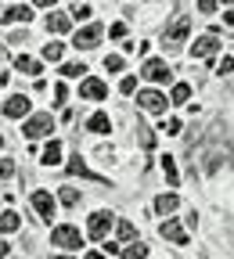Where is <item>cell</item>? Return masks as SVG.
I'll return each instance as SVG.
<instances>
[{
  "label": "cell",
  "mask_w": 234,
  "mask_h": 259,
  "mask_svg": "<svg viewBox=\"0 0 234 259\" xmlns=\"http://www.w3.org/2000/svg\"><path fill=\"white\" fill-rule=\"evenodd\" d=\"M112 223H115V216H112V212H94V216H90V223H87V234H90L94 241H105V238H108V231H112Z\"/></svg>",
  "instance_id": "cell-1"
},
{
  "label": "cell",
  "mask_w": 234,
  "mask_h": 259,
  "mask_svg": "<svg viewBox=\"0 0 234 259\" xmlns=\"http://www.w3.org/2000/svg\"><path fill=\"white\" fill-rule=\"evenodd\" d=\"M51 245H58V248H80L83 245V234L76 231V227H54V234H51Z\"/></svg>",
  "instance_id": "cell-2"
},
{
  "label": "cell",
  "mask_w": 234,
  "mask_h": 259,
  "mask_svg": "<svg viewBox=\"0 0 234 259\" xmlns=\"http://www.w3.org/2000/svg\"><path fill=\"white\" fill-rule=\"evenodd\" d=\"M137 105H141L144 112H151V115H162L170 101H166V94H159V90H141V94H137Z\"/></svg>",
  "instance_id": "cell-3"
},
{
  "label": "cell",
  "mask_w": 234,
  "mask_h": 259,
  "mask_svg": "<svg viewBox=\"0 0 234 259\" xmlns=\"http://www.w3.org/2000/svg\"><path fill=\"white\" fill-rule=\"evenodd\" d=\"M22 130H25V137H32V141H36V137H47L51 130H54V119H51L47 112H40V115H32V119H29Z\"/></svg>",
  "instance_id": "cell-4"
},
{
  "label": "cell",
  "mask_w": 234,
  "mask_h": 259,
  "mask_svg": "<svg viewBox=\"0 0 234 259\" xmlns=\"http://www.w3.org/2000/svg\"><path fill=\"white\" fill-rule=\"evenodd\" d=\"M141 76H144V79H151V83H170V76H173V72H170V65H166L162 58H148Z\"/></svg>",
  "instance_id": "cell-5"
},
{
  "label": "cell",
  "mask_w": 234,
  "mask_h": 259,
  "mask_svg": "<svg viewBox=\"0 0 234 259\" xmlns=\"http://www.w3.org/2000/svg\"><path fill=\"white\" fill-rule=\"evenodd\" d=\"M101 25H83L80 32H76V36H72V47L76 51H90V47H97V40H101Z\"/></svg>",
  "instance_id": "cell-6"
},
{
  "label": "cell",
  "mask_w": 234,
  "mask_h": 259,
  "mask_svg": "<svg viewBox=\"0 0 234 259\" xmlns=\"http://www.w3.org/2000/svg\"><path fill=\"white\" fill-rule=\"evenodd\" d=\"M187 29H191V18H187V15H180V18L170 25V32H166V47H170V51H173V47H180V44H184V36H187Z\"/></svg>",
  "instance_id": "cell-7"
},
{
  "label": "cell",
  "mask_w": 234,
  "mask_h": 259,
  "mask_svg": "<svg viewBox=\"0 0 234 259\" xmlns=\"http://www.w3.org/2000/svg\"><path fill=\"white\" fill-rule=\"evenodd\" d=\"M80 97H83V101H105V97H108V87H105L101 79H83V83H80Z\"/></svg>",
  "instance_id": "cell-8"
},
{
  "label": "cell",
  "mask_w": 234,
  "mask_h": 259,
  "mask_svg": "<svg viewBox=\"0 0 234 259\" xmlns=\"http://www.w3.org/2000/svg\"><path fill=\"white\" fill-rule=\"evenodd\" d=\"M4 115H8V119H22V115H29V97H25V94L8 97V101H4Z\"/></svg>",
  "instance_id": "cell-9"
},
{
  "label": "cell",
  "mask_w": 234,
  "mask_h": 259,
  "mask_svg": "<svg viewBox=\"0 0 234 259\" xmlns=\"http://www.w3.org/2000/svg\"><path fill=\"white\" fill-rule=\"evenodd\" d=\"M216 51H220V40L213 36V32H209V36H202V40H194V44H191V54H194V58H213Z\"/></svg>",
  "instance_id": "cell-10"
},
{
  "label": "cell",
  "mask_w": 234,
  "mask_h": 259,
  "mask_svg": "<svg viewBox=\"0 0 234 259\" xmlns=\"http://www.w3.org/2000/svg\"><path fill=\"white\" fill-rule=\"evenodd\" d=\"M32 209H36L44 220H51L54 216V198H51L47 191H36V194H32Z\"/></svg>",
  "instance_id": "cell-11"
},
{
  "label": "cell",
  "mask_w": 234,
  "mask_h": 259,
  "mask_svg": "<svg viewBox=\"0 0 234 259\" xmlns=\"http://www.w3.org/2000/svg\"><path fill=\"white\" fill-rule=\"evenodd\" d=\"M162 238H170L173 245H184V241H187V231H184L177 220H166V223H162Z\"/></svg>",
  "instance_id": "cell-12"
},
{
  "label": "cell",
  "mask_w": 234,
  "mask_h": 259,
  "mask_svg": "<svg viewBox=\"0 0 234 259\" xmlns=\"http://www.w3.org/2000/svg\"><path fill=\"white\" fill-rule=\"evenodd\" d=\"M0 18H4V22H29V18H32V8H29V4H11Z\"/></svg>",
  "instance_id": "cell-13"
},
{
  "label": "cell",
  "mask_w": 234,
  "mask_h": 259,
  "mask_svg": "<svg viewBox=\"0 0 234 259\" xmlns=\"http://www.w3.org/2000/svg\"><path fill=\"white\" fill-rule=\"evenodd\" d=\"M87 130H90V134H108L112 122H108V115H105V112H94V115L87 119Z\"/></svg>",
  "instance_id": "cell-14"
},
{
  "label": "cell",
  "mask_w": 234,
  "mask_h": 259,
  "mask_svg": "<svg viewBox=\"0 0 234 259\" xmlns=\"http://www.w3.org/2000/svg\"><path fill=\"white\" fill-rule=\"evenodd\" d=\"M15 69H18V72H29V76H40V61L29 58V54H18V58H15Z\"/></svg>",
  "instance_id": "cell-15"
},
{
  "label": "cell",
  "mask_w": 234,
  "mask_h": 259,
  "mask_svg": "<svg viewBox=\"0 0 234 259\" xmlns=\"http://www.w3.org/2000/svg\"><path fill=\"white\" fill-rule=\"evenodd\" d=\"M177 205H180L177 194H159V198H155V212H162V216H166V212H173Z\"/></svg>",
  "instance_id": "cell-16"
},
{
  "label": "cell",
  "mask_w": 234,
  "mask_h": 259,
  "mask_svg": "<svg viewBox=\"0 0 234 259\" xmlns=\"http://www.w3.org/2000/svg\"><path fill=\"white\" fill-rule=\"evenodd\" d=\"M69 25H72L69 15H51L47 18V32H69Z\"/></svg>",
  "instance_id": "cell-17"
},
{
  "label": "cell",
  "mask_w": 234,
  "mask_h": 259,
  "mask_svg": "<svg viewBox=\"0 0 234 259\" xmlns=\"http://www.w3.org/2000/svg\"><path fill=\"white\" fill-rule=\"evenodd\" d=\"M18 212H0V234H11V231H18Z\"/></svg>",
  "instance_id": "cell-18"
},
{
  "label": "cell",
  "mask_w": 234,
  "mask_h": 259,
  "mask_svg": "<svg viewBox=\"0 0 234 259\" xmlns=\"http://www.w3.org/2000/svg\"><path fill=\"white\" fill-rule=\"evenodd\" d=\"M137 141H141V148H144V151H151V148H155V134H151V126L137 122Z\"/></svg>",
  "instance_id": "cell-19"
},
{
  "label": "cell",
  "mask_w": 234,
  "mask_h": 259,
  "mask_svg": "<svg viewBox=\"0 0 234 259\" xmlns=\"http://www.w3.org/2000/svg\"><path fill=\"white\" fill-rule=\"evenodd\" d=\"M44 162H47V166H58V162H61V144H58V141H51V144L44 148Z\"/></svg>",
  "instance_id": "cell-20"
},
{
  "label": "cell",
  "mask_w": 234,
  "mask_h": 259,
  "mask_svg": "<svg viewBox=\"0 0 234 259\" xmlns=\"http://www.w3.org/2000/svg\"><path fill=\"white\" fill-rule=\"evenodd\" d=\"M187 97H191V87H187V83H177L173 94H170V101H173V105H187Z\"/></svg>",
  "instance_id": "cell-21"
},
{
  "label": "cell",
  "mask_w": 234,
  "mask_h": 259,
  "mask_svg": "<svg viewBox=\"0 0 234 259\" xmlns=\"http://www.w3.org/2000/svg\"><path fill=\"white\" fill-rule=\"evenodd\" d=\"M162 169H166V180H170V187H177V162H173L170 155L162 158Z\"/></svg>",
  "instance_id": "cell-22"
},
{
  "label": "cell",
  "mask_w": 234,
  "mask_h": 259,
  "mask_svg": "<svg viewBox=\"0 0 234 259\" xmlns=\"http://www.w3.org/2000/svg\"><path fill=\"white\" fill-rule=\"evenodd\" d=\"M58 198H61V205H80V191L76 187H61Z\"/></svg>",
  "instance_id": "cell-23"
},
{
  "label": "cell",
  "mask_w": 234,
  "mask_h": 259,
  "mask_svg": "<svg viewBox=\"0 0 234 259\" xmlns=\"http://www.w3.org/2000/svg\"><path fill=\"white\" fill-rule=\"evenodd\" d=\"M115 234H119V241H133V238H137V231H133V223H126V220H123V223L115 227Z\"/></svg>",
  "instance_id": "cell-24"
},
{
  "label": "cell",
  "mask_w": 234,
  "mask_h": 259,
  "mask_svg": "<svg viewBox=\"0 0 234 259\" xmlns=\"http://www.w3.org/2000/svg\"><path fill=\"white\" fill-rule=\"evenodd\" d=\"M61 44H44V61H61Z\"/></svg>",
  "instance_id": "cell-25"
},
{
  "label": "cell",
  "mask_w": 234,
  "mask_h": 259,
  "mask_svg": "<svg viewBox=\"0 0 234 259\" xmlns=\"http://www.w3.org/2000/svg\"><path fill=\"white\" fill-rule=\"evenodd\" d=\"M69 18H76V22L90 18V4H72V8H69Z\"/></svg>",
  "instance_id": "cell-26"
},
{
  "label": "cell",
  "mask_w": 234,
  "mask_h": 259,
  "mask_svg": "<svg viewBox=\"0 0 234 259\" xmlns=\"http://www.w3.org/2000/svg\"><path fill=\"white\" fill-rule=\"evenodd\" d=\"M144 255H148V248H144V245H130V248L123 252V259H144Z\"/></svg>",
  "instance_id": "cell-27"
},
{
  "label": "cell",
  "mask_w": 234,
  "mask_h": 259,
  "mask_svg": "<svg viewBox=\"0 0 234 259\" xmlns=\"http://www.w3.org/2000/svg\"><path fill=\"white\" fill-rule=\"evenodd\" d=\"M83 72H87V65H65V69H61V76H69V79H76Z\"/></svg>",
  "instance_id": "cell-28"
},
{
  "label": "cell",
  "mask_w": 234,
  "mask_h": 259,
  "mask_svg": "<svg viewBox=\"0 0 234 259\" xmlns=\"http://www.w3.org/2000/svg\"><path fill=\"white\" fill-rule=\"evenodd\" d=\"M69 173H80V177H90V169H87V166H83V162H80V155H76V158L69 162Z\"/></svg>",
  "instance_id": "cell-29"
},
{
  "label": "cell",
  "mask_w": 234,
  "mask_h": 259,
  "mask_svg": "<svg viewBox=\"0 0 234 259\" xmlns=\"http://www.w3.org/2000/svg\"><path fill=\"white\" fill-rule=\"evenodd\" d=\"M105 69L119 72V69H123V58H119V54H108V58H105Z\"/></svg>",
  "instance_id": "cell-30"
},
{
  "label": "cell",
  "mask_w": 234,
  "mask_h": 259,
  "mask_svg": "<svg viewBox=\"0 0 234 259\" xmlns=\"http://www.w3.org/2000/svg\"><path fill=\"white\" fill-rule=\"evenodd\" d=\"M11 173H15V162H11V158H0V180L11 177Z\"/></svg>",
  "instance_id": "cell-31"
},
{
  "label": "cell",
  "mask_w": 234,
  "mask_h": 259,
  "mask_svg": "<svg viewBox=\"0 0 234 259\" xmlns=\"http://www.w3.org/2000/svg\"><path fill=\"white\" fill-rule=\"evenodd\" d=\"M119 90H123V94H133V90H137V79H133V76H126V79L119 83Z\"/></svg>",
  "instance_id": "cell-32"
},
{
  "label": "cell",
  "mask_w": 234,
  "mask_h": 259,
  "mask_svg": "<svg viewBox=\"0 0 234 259\" xmlns=\"http://www.w3.org/2000/svg\"><path fill=\"white\" fill-rule=\"evenodd\" d=\"M108 36H115V40H123V36H126V25H123V22H115V25L108 29Z\"/></svg>",
  "instance_id": "cell-33"
},
{
  "label": "cell",
  "mask_w": 234,
  "mask_h": 259,
  "mask_svg": "<svg viewBox=\"0 0 234 259\" xmlns=\"http://www.w3.org/2000/svg\"><path fill=\"white\" fill-rule=\"evenodd\" d=\"M162 130H166V134H180V119H166Z\"/></svg>",
  "instance_id": "cell-34"
},
{
  "label": "cell",
  "mask_w": 234,
  "mask_h": 259,
  "mask_svg": "<svg viewBox=\"0 0 234 259\" xmlns=\"http://www.w3.org/2000/svg\"><path fill=\"white\" fill-rule=\"evenodd\" d=\"M198 11H202V15H213V11H216V4H213V0H202V4H198Z\"/></svg>",
  "instance_id": "cell-35"
},
{
  "label": "cell",
  "mask_w": 234,
  "mask_h": 259,
  "mask_svg": "<svg viewBox=\"0 0 234 259\" xmlns=\"http://www.w3.org/2000/svg\"><path fill=\"white\" fill-rule=\"evenodd\" d=\"M54 97H58V105L65 101V97H69V90H65V83H58V87H54Z\"/></svg>",
  "instance_id": "cell-36"
},
{
  "label": "cell",
  "mask_w": 234,
  "mask_h": 259,
  "mask_svg": "<svg viewBox=\"0 0 234 259\" xmlns=\"http://www.w3.org/2000/svg\"><path fill=\"white\" fill-rule=\"evenodd\" d=\"M220 72H223V76L234 72V58H223V61H220Z\"/></svg>",
  "instance_id": "cell-37"
},
{
  "label": "cell",
  "mask_w": 234,
  "mask_h": 259,
  "mask_svg": "<svg viewBox=\"0 0 234 259\" xmlns=\"http://www.w3.org/2000/svg\"><path fill=\"white\" fill-rule=\"evenodd\" d=\"M0 259H8V241H0Z\"/></svg>",
  "instance_id": "cell-38"
},
{
  "label": "cell",
  "mask_w": 234,
  "mask_h": 259,
  "mask_svg": "<svg viewBox=\"0 0 234 259\" xmlns=\"http://www.w3.org/2000/svg\"><path fill=\"white\" fill-rule=\"evenodd\" d=\"M223 22H227V25H234V11H227V15H223Z\"/></svg>",
  "instance_id": "cell-39"
},
{
  "label": "cell",
  "mask_w": 234,
  "mask_h": 259,
  "mask_svg": "<svg viewBox=\"0 0 234 259\" xmlns=\"http://www.w3.org/2000/svg\"><path fill=\"white\" fill-rule=\"evenodd\" d=\"M87 259H105V255L101 252H87Z\"/></svg>",
  "instance_id": "cell-40"
},
{
  "label": "cell",
  "mask_w": 234,
  "mask_h": 259,
  "mask_svg": "<svg viewBox=\"0 0 234 259\" xmlns=\"http://www.w3.org/2000/svg\"><path fill=\"white\" fill-rule=\"evenodd\" d=\"M4 83H8V72H0V87H4Z\"/></svg>",
  "instance_id": "cell-41"
},
{
  "label": "cell",
  "mask_w": 234,
  "mask_h": 259,
  "mask_svg": "<svg viewBox=\"0 0 234 259\" xmlns=\"http://www.w3.org/2000/svg\"><path fill=\"white\" fill-rule=\"evenodd\" d=\"M4 58H8V51H4V47H0V61H4Z\"/></svg>",
  "instance_id": "cell-42"
},
{
  "label": "cell",
  "mask_w": 234,
  "mask_h": 259,
  "mask_svg": "<svg viewBox=\"0 0 234 259\" xmlns=\"http://www.w3.org/2000/svg\"><path fill=\"white\" fill-rule=\"evenodd\" d=\"M54 259H72V255H54Z\"/></svg>",
  "instance_id": "cell-43"
},
{
  "label": "cell",
  "mask_w": 234,
  "mask_h": 259,
  "mask_svg": "<svg viewBox=\"0 0 234 259\" xmlns=\"http://www.w3.org/2000/svg\"><path fill=\"white\" fill-rule=\"evenodd\" d=\"M8 259H15V255H8Z\"/></svg>",
  "instance_id": "cell-44"
}]
</instances>
